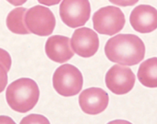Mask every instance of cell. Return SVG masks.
I'll use <instances>...</instances> for the list:
<instances>
[{
	"instance_id": "cell-1",
	"label": "cell",
	"mask_w": 157,
	"mask_h": 124,
	"mask_svg": "<svg viewBox=\"0 0 157 124\" xmlns=\"http://www.w3.org/2000/svg\"><path fill=\"white\" fill-rule=\"evenodd\" d=\"M146 48L143 40L134 34H118L105 45V54L112 62L123 66L138 64L144 59Z\"/></svg>"
},
{
	"instance_id": "cell-2",
	"label": "cell",
	"mask_w": 157,
	"mask_h": 124,
	"mask_svg": "<svg viewBox=\"0 0 157 124\" xmlns=\"http://www.w3.org/2000/svg\"><path fill=\"white\" fill-rule=\"evenodd\" d=\"M39 95V86L34 80L21 78L9 85L6 91V99L12 110L25 113L36 106Z\"/></svg>"
},
{
	"instance_id": "cell-3",
	"label": "cell",
	"mask_w": 157,
	"mask_h": 124,
	"mask_svg": "<svg viewBox=\"0 0 157 124\" xmlns=\"http://www.w3.org/2000/svg\"><path fill=\"white\" fill-rule=\"evenodd\" d=\"M52 85L56 92L64 97L78 95L83 85V77L75 66L63 64L55 71L52 76Z\"/></svg>"
},
{
	"instance_id": "cell-4",
	"label": "cell",
	"mask_w": 157,
	"mask_h": 124,
	"mask_svg": "<svg viewBox=\"0 0 157 124\" xmlns=\"http://www.w3.org/2000/svg\"><path fill=\"white\" fill-rule=\"evenodd\" d=\"M93 28L97 33L112 36L123 30L126 19L120 8L109 6L99 9L93 14Z\"/></svg>"
},
{
	"instance_id": "cell-5",
	"label": "cell",
	"mask_w": 157,
	"mask_h": 124,
	"mask_svg": "<svg viewBox=\"0 0 157 124\" xmlns=\"http://www.w3.org/2000/svg\"><path fill=\"white\" fill-rule=\"evenodd\" d=\"M25 23L31 34L46 37L53 32L56 27V18L49 8L43 6H36L26 11Z\"/></svg>"
},
{
	"instance_id": "cell-6",
	"label": "cell",
	"mask_w": 157,
	"mask_h": 124,
	"mask_svg": "<svg viewBox=\"0 0 157 124\" xmlns=\"http://www.w3.org/2000/svg\"><path fill=\"white\" fill-rule=\"evenodd\" d=\"M91 6L89 0H63L59 6L62 21L67 27H82L90 19Z\"/></svg>"
},
{
	"instance_id": "cell-7",
	"label": "cell",
	"mask_w": 157,
	"mask_h": 124,
	"mask_svg": "<svg viewBox=\"0 0 157 124\" xmlns=\"http://www.w3.org/2000/svg\"><path fill=\"white\" fill-rule=\"evenodd\" d=\"M105 85L116 95H125L133 89L136 76L129 67L115 64L106 72Z\"/></svg>"
},
{
	"instance_id": "cell-8",
	"label": "cell",
	"mask_w": 157,
	"mask_h": 124,
	"mask_svg": "<svg viewBox=\"0 0 157 124\" xmlns=\"http://www.w3.org/2000/svg\"><path fill=\"white\" fill-rule=\"evenodd\" d=\"M70 44L75 54L87 58L93 57L97 52L99 47V37L94 30L82 27L74 31Z\"/></svg>"
},
{
	"instance_id": "cell-9",
	"label": "cell",
	"mask_w": 157,
	"mask_h": 124,
	"mask_svg": "<svg viewBox=\"0 0 157 124\" xmlns=\"http://www.w3.org/2000/svg\"><path fill=\"white\" fill-rule=\"evenodd\" d=\"M109 101L108 93L97 87L85 89L78 96V104L81 110L88 115H97L105 111Z\"/></svg>"
},
{
	"instance_id": "cell-10",
	"label": "cell",
	"mask_w": 157,
	"mask_h": 124,
	"mask_svg": "<svg viewBox=\"0 0 157 124\" xmlns=\"http://www.w3.org/2000/svg\"><path fill=\"white\" fill-rule=\"evenodd\" d=\"M132 28L140 34H149L157 29V10L152 6L140 5L129 16Z\"/></svg>"
},
{
	"instance_id": "cell-11",
	"label": "cell",
	"mask_w": 157,
	"mask_h": 124,
	"mask_svg": "<svg viewBox=\"0 0 157 124\" xmlns=\"http://www.w3.org/2000/svg\"><path fill=\"white\" fill-rule=\"evenodd\" d=\"M46 55L57 63H65L74 56L71 48L70 39L68 37L54 35L49 37L45 45Z\"/></svg>"
},
{
	"instance_id": "cell-12",
	"label": "cell",
	"mask_w": 157,
	"mask_h": 124,
	"mask_svg": "<svg viewBox=\"0 0 157 124\" xmlns=\"http://www.w3.org/2000/svg\"><path fill=\"white\" fill-rule=\"evenodd\" d=\"M139 81L145 87L157 88V57H151L140 64L137 72Z\"/></svg>"
},
{
	"instance_id": "cell-13",
	"label": "cell",
	"mask_w": 157,
	"mask_h": 124,
	"mask_svg": "<svg viewBox=\"0 0 157 124\" xmlns=\"http://www.w3.org/2000/svg\"><path fill=\"white\" fill-rule=\"evenodd\" d=\"M27 9L23 7H18L12 10L6 17V27L12 33L20 35L29 34L25 23V15Z\"/></svg>"
},
{
	"instance_id": "cell-14",
	"label": "cell",
	"mask_w": 157,
	"mask_h": 124,
	"mask_svg": "<svg viewBox=\"0 0 157 124\" xmlns=\"http://www.w3.org/2000/svg\"><path fill=\"white\" fill-rule=\"evenodd\" d=\"M19 124H50V122L43 115L29 114L22 118Z\"/></svg>"
},
{
	"instance_id": "cell-15",
	"label": "cell",
	"mask_w": 157,
	"mask_h": 124,
	"mask_svg": "<svg viewBox=\"0 0 157 124\" xmlns=\"http://www.w3.org/2000/svg\"><path fill=\"white\" fill-rule=\"evenodd\" d=\"M0 64L3 66L8 72L11 68V56L10 55V54L6 51L2 49V48H0Z\"/></svg>"
},
{
	"instance_id": "cell-16",
	"label": "cell",
	"mask_w": 157,
	"mask_h": 124,
	"mask_svg": "<svg viewBox=\"0 0 157 124\" xmlns=\"http://www.w3.org/2000/svg\"><path fill=\"white\" fill-rule=\"evenodd\" d=\"M8 84V72L0 64V93H2Z\"/></svg>"
},
{
	"instance_id": "cell-17",
	"label": "cell",
	"mask_w": 157,
	"mask_h": 124,
	"mask_svg": "<svg viewBox=\"0 0 157 124\" xmlns=\"http://www.w3.org/2000/svg\"><path fill=\"white\" fill-rule=\"evenodd\" d=\"M110 2L119 6H132L139 2V0H109Z\"/></svg>"
},
{
	"instance_id": "cell-18",
	"label": "cell",
	"mask_w": 157,
	"mask_h": 124,
	"mask_svg": "<svg viewBox=\"0 0 157 124\" xmlns=\"http://www.w3.org/2000/svg\"><path fill=\"white\" fill-rule=\"evenodd\" d=\"M37 1L39 3L45 6H48L57 5V4H59L61 2V0H37Z\"/></svg>"
},
{
	"instance_id": "cell-19",
	"label": "cell",
	"mask_w": 157,
	"mask_h": 124,
	"mask_svg": "<svg viewBox=\"0 0 157 124\" xmlns=\"http://www.w3.org/2000/svg\"><path fill=\"white\" fill-rule=\"evenodd\" d=\"M0 124H16V122L8 116H0Z\"/></svg>"
},
{
	"instance_id": "cell-20",
	"label": "cell",
	"mask_w": 157,
	"mask_h": 124,
	"mask_svg": "<svg viewBox=\"0 0 157 124\" xmlns=\"http://www.w3.org/2000/svg\"><path fill=\"white\" fill-rule=\"evenodd\" d=\"M6 1L15 6H19L23 5L25 2H27V0H6Z\"/></svg>"
},
{
	"instance_id": "cell-21",
	"label": "cell",
	"mask_w": 157,
	"mask_h": 124,
	"mask_svg": "<svg viewBox=\"0 0 157 124\" xmlns=\"http://www.w3.org/2000/svg\"><path fill=\"white\" fill-rule=\"evenodd\" d=\"M107 124H132V123L127 120H124V119H116V120L110 121V122H109Z\"/></svg>"
}]
</instances>
